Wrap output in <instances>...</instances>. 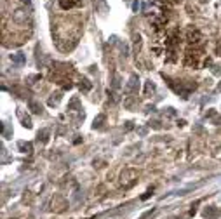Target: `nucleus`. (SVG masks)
Instances as JSON below:
<instances>
[{"label": "nucleus", "instance_id": "1", "mask_svg": "<svg viewBox=\"0 0 221 219\" xmlns=\"http://www.w3.org/2000/svg\"><path fill=\"white\" fill-rule=\"evenodd\" d=\"M138 82H139V78H138L136 75H133L131 78H129L127 85H125V94H134V92H138Z\"/></svg>", "mask_w": 221, "mask_h": 219}, {"label": "nucleus", "instance_id": "2", "mask_svg": "<svg viewBox=\"0 0 221 219\" xmlns=\"http://www.w3.org/2000/svg\"><path fill=\"white\" fill-rule=\"evenodd\" d=\"M218 214H219V210H218L216 207H205V209H204V212H202V216L205 219H216Z\"/></svg>", "mask_w": 221, "mask_h": 219}, {"label": "nucleus", "instance_id": "3", "mask_svg": "<svg viewBox=\"0 0 221 219\" xmlns=\"http://www.w3.org/2000/svg\"><path fill=\"white\" fill-rule=\"evenodd\" d=\"M11 59H12V61L16 63V65H23V63L26 61V57H25V54H23V52H16V54H12V56H11Z\"/></svg>", "mask_w": 221, "mask_h": 219}, {"label": "nucleus", "instance_id": "4", "mask_svg": "<svg viewBox=\"0 0 221 219\" xmlns=\"http://www.w3.org/2000/svg\"><path fill=\"white\" fill-rule=\"evenodd\" d=\"M18 146H19V150H21L23 153H31V150H33L31 143H25V141H19Z\"/></svg>", "mask_w": 221, "mask_h": 219}, {"label": "nucleus", "instance_id": "5", "mask_svg": "<svg viewBox=\"0 0 221 219\" xmlns=\"http://www.w3.org/2000/svg\"><path fill=\"white\" fill-rule=\"evenodd\" d=\"M30 110L33 111V113H37V115H40V111H42V106L37 103V101H30Z\"/></svg>", "mask_w": 221, "mask_h": 219}, {"label": "nucleus", "instance_id": "6", "mask_svg": "<svg viewBox=\"0 0 221 219\" xmlns=\"http://www.w3.org/2000/svg\"><path fill=\"white\" fill-rule=\"evenodd\" d=\"M59 99H61V94L58 92V94H56V97H51V99H49V105H51V106L58 105V103H59Z\"/></svg>", "mask_w": 221, "mask_h": 219}, {"label": "nucleus", "instance_id": "7", "mask_svg": "<svg viewBox=\"0 0 221 219\" xmlns=\"http://www.w3.org/2000/svg\"><path fill=\"white\" fill-rule=\"evenodd\" d=\"M105 120V115H99L96 120H94V129H97V127H101V122Z\"/></svg>", "mask_w": 221, "mask_h": 219}, {"label": "nucleus", "instance_id": "8", "mask_svg": "<svg viewBox=\"0 0 221 219\" xmlns=\"http://www.w3.org/2000/svg\"><path fill=\"white\" fill-rule=\"evenodd\" d=\"M47 136H49V131H47V129H44V131H40V132H38V139L42 137V141H44V143L47 141Z\"/></svg>", "mask_w": 221, "mask_h": 219}, {"label": "nucleus", "instance_id": "9", "mask_svg": "<svg viewBox=\"0 0 221 219\" xmlns=\"http://www.w3.org/2000/svg\"><path fill=\"white\" fill-rule=\"evenodd\" d=\"M82 82H84V83H80V89L89 91V89H91V83H89V80H87V78H82Z\"/></svg>", "mask_w": 221, "mask_h": 219}, {"label": "nucleus", "instance_id": "10", "mask_svg": "<svg viewBox=\"0 0 221 219\" xmlns=\"http://www.w3.org/2000/svg\"><path fill=\"white\" fill-rule=\"evenodd\" d=\"M23 125H25L26 129H30L31 127V120L28 118V117H23Z\"/></svg>", "mask_w": 221, "mask_h": 219}, {"label": "nucleus", "instance_id": "11", "mask_svg": "<svg viewBox=\"0 0 221 219\" xmlns=\"http://www.w3.org/2000/svg\"><path fill=\"white\" fill-rule=\"evenodd\" d=\"M153 91H155V85L151 82H148L146 83V94H150V92H153Z\"/></svg>", "mask_w": 221, "mask_h": 219}, {"label": "nucleus", "instance_id": "12", "mask_svg": "<svg viewBox=\"0 0 221 219\" xmlns=\"http://www.w3.org/2000/svg\"><path fill=\"white\" fill-rule=\"evenodd\" d=\"M153 212H155V209H151V210H146V212H145V214H143L139 219H146V217H150V216L153 214Z\"/></svg>", "mask_w": 221, "mask_h": 219}, {"label": "nucleus", "instance_id": "13", "mask_svg": "<svg viewBox=\"0 0 221 219\" xmlns=\"http://www.w3.org/2000/svg\"><path fill=\"white\" fill-rule=\"evenodd\" d=\"M150 195H151V190H150V191H146L145 195H143V197H141V200H146V198L150 197Z\"/></svg>", "mask_w": 221, "mask_h": 219}, {"label": "nucleus", "instance_id": "14", "mask_svg": "<svg viewBox=\"0 0 221 219\" xmlns=\"http://www.w3.org/2000/svg\"><path fill=\"white\" fill-rule=\"evenodd\" d=\"M219 91H221V83H219Z\"/></svg>", "mask_w": 221, "mask_h": 219}]
</instances>
